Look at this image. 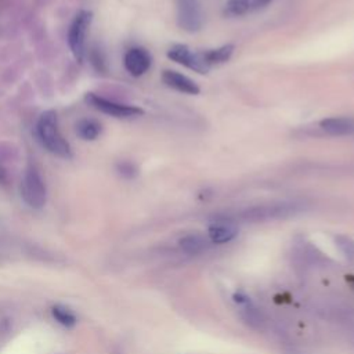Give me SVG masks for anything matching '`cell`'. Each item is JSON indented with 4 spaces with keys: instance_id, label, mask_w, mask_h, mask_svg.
<instances>
[{
    "instance_id": "6da1fadb",
    "label": "cell",
    "mask_w": 354,
    "mask_h": 354,
    "mask_svg": "<svg viewBox=\"0 0 354 354\" xmlns=\"http://www.w3.org/2000/svg\"><path fill=\"white\" fill-rule=\"evenodd\" d=\"M37 137L43 147L47 148L51 153L68 159L72 156L69 142L64 138L58 127L57 113L54 111H46L40 115L37 120Z\"/></svg>"
},
{
    "instance_id": "7a4b0ae2",
    "label": "cell",
    "mask_w": 354,
    "mask_h": 354,
    "mask_svg": "<svg viewBox=\"0 0 354 354\" xmlns=\"http://www.w3.org/2000/svg\"><path fill=\"white\" fill-rule=\"evenodd\" d=\"M304 210V205L300 202H272L257 205L245 209L239 213V218L243 221L259 223V221H270V220H281L299 214Z\"/></svg>"
},
{
    "instance_id": "3957f363",
    "label": "cell",
    "mask_w": 354,
    "mask_h": 354,
    "mask_svg": "<svg viewBox=\"0 0 354 354\" xmlns=\"http://www.w3.org/2000/svg\"><path fill=\"white\" fill-rule=\"evenodd\" d=\"M21 196L32 209H41L46 205L47 191L40 173L33 167H28L21 181Z\"/></svg>"
},
{
    "instance_id": "277c9868",
    "label": "cell",
    "mask_w": 354,
    "mask_h": 354,
    "mask_svg": "<svg viewBox=\"0 0 354 354\" xmlns=\"http://www.w3.org/2000/svg\"><path fill=\"white\" fill-rule=\"evenodd\" d=\"M91 22V12L90 11H80L73 18L69 30H68V44L73 54V57L82 62L84 57L86 48V36Z\"/></svg>"
},
{
    "instance_id": "5b68a950",
    "label": "cell",
    "mask_w": 354,
    "mask_h": 354,
    "mask_svg": "<svg viewBox=\"0 0 354 354\" xmlns=\"http://www.w3.org/2000/svg\"><path fill=\"white\" fill-rule=\"evenodd\" d=\"M86 101L95 109L115 116V118H131V116H137L142 113V109H140L138 106L134 105H127V104H120L112 100H106L104 97H100L97 94H87L86 95Z\"/></svg>"
},
{
    "instance_id": "8992f818",
    "label": "cell",
    "mask_w": 354,
    "mask_h": 354,
    "mask_svg": "<svg viewBox=\"0 0 354 354\" xmlns=\"http://www.w3.org/2000/svg\"><path fill=\"white\" fill-rule=\"evenodd\" d=\"M177 24L187 32H198L202 28V11L198 0H176Z\"/></svg>"
},
{
    "instance_id": "52a82bcc",
    "label": "cell",
    "mask_w": 354,
    "mask_h": 354,
    "mask_svg": "<svg viewBox=\"0 0 354 354\" xmlns=\"http://www.w3.org/2000/svg\"><path fill=\"white\" fill-rule=\"evenodd\" d=\"M167 57L181 64L198 73H206L209 71V65L205 62L203 55L191 51L187 46L184 44H174L173 47L169 48L167 51Z\"/></svg>"
},
{
    "instance_id": "ba28073f",
    "label": "cell",
    "mask_w": 354,
    "mask_h": 354,
    "mask_svg": "<svg viewBox=\"0 0 354 354\" xmlns=\"http://www.w3.org/2000/svg\"><path fill=\"white\" fill-rule=\"evenodd\" d=\"M238 234V227L230 217H218L210 223L207 228V238L212 243L223 245L232 241Z\"/></svg>"
},
{
    "instance_id": "9c48e42d",
    "label": "cell",
    "mask_w": 354,
    "mask_h": 354,
    "mask_svg": "<svg viewBox=\"0 0 354 354\" xmlns=\"http://www.w3.org/2000/svg\"><path fill=\"white\" fill-rule=\"evenodd\" d=\"M151 54L142 47H131L124 54V68L133 76L144 75L151 66Z\"/></svg>"
},
{
    "instance_id": "30bf717a",
    "label": "cell",
    "mask_w": 354,
    "mask_h": 354,
    "mask_svg": "<svg viewBox=\"0 0 354 354\" xmlns=\"http://www.w3.org/2000/svg\"><path fill=\"white\" fill-rule=\"evenodd\" d=\"M319 129L329 136H354V118L333 116L319 122Z\"/></svg>"
},
{
    "instance_id": "8fae6325",
    "label": "cell",
    "mask_w": 354,
    "mask_h": 354,
    "mask_svg": "<svg viewBox=\"0 0 354 354\" xmlns=\"http://www.w3.org/2000/svg\"><path fill=\"white\" fill-rule=\"evenodd\" d=\"M162 80L166 86L180 91V93H185V94H199V86L192 80L189 79L188 76L185 75H181L176 71H170V69H166L163 71L162 73Z\"/></svg>"
},
{
    "instance_id": "7c38bea8",
    "label": "cell",
    "mask_w": 354,
    "mask_h": 354,
    "mask_svg": "<svg viewBox=\"0 0 354 354\" xmlns=\"http://www.w3.org/2000/svg\"><path fill=\"white\" fill-rule=\"evenodd\" d=\"M234 300L239 306V313L242 319L252 328H260V325L263 324V317L256 308V306L249 300V297H246L245 295L236 293L234 296Z\"/></svg>"
},
{
    "instance_id": "4fadbf2b",
    "label": "cell",
    "mask_w": 354,
    "mask_h": 354,
    "mask_svg": "<svg viewBox=\"0 0 354 354\" xmlns=\"http://www.w3.org/2000/svg\"><path fill=\"white\" fill-rule=\"evenodd\" d=\"M210 245L209 238H205L203 235L198 232L185 234L178 239L180 249L187 254H199L205 252Z\"/></svg>"
},
{
    "instance_id": "5bb4252c",
    "label": "cell",
    "mask_w": 354,
    "mask_h": 354,
    "mask_svg": "<svg viewBox=\"0 0 354 354\" xmlns=\"http://www.w3.org/2000/svg\"><path fill=\"white\" fill-rule=\"evenodd\" d=\"M232 53H234V46L232 44H225L223 47L209 50V51L203 53L202 55H203L205 62L210 66V65H214V64H223V62L228 61L231 58Z\"/></svg>"
},
{
    "instance_id": "9a60e30c",
    "label": "cell",
    "mask_w": 354,
    "mask_h": 354,
    "mask_svg": "<svg viewBox=\"0 0 354 354\" xmlns=\"http://www.w3.org/2000/svg\"><path fill=\"white\" fill-rule=\"evenodd\" d=\"M76 133L83 140H95L101 133V124L94 119H82L76 124Z\"/></svg>"
},
{
    "instance_id": "2e32d148",
    "label": "cell",
    "mask_w": 354,
    "mask_h": 354,
    "mask_svg": "<svg viewBox=\"0 0 354 354\" xmlns=\"http://www.w3.org/2000/svg\"><path fill=\"white\" fill-rule=\"evenodd\" d=\"M51 314L53 317L55 318L57 322H59L61 325L66 326V328H72L75 324H76V315L65 306H61V304H57L51 308Z\"/></svg>"
},
{
    "instance_id": "e0dca14e",
    "label": "cell",
    "mask_w": 354,
    "mask_h": 354,
    "mask_svg": "<svg viewBox=\"0 0 354 354\" xmlns=\"http://www.w3.org/2000/svg\"><path fill=\"white\" fill-rule=\"evenodd\" d=\"M250 6H253V0H228L225 12L232 17L242 15L250 8Z\"/></svg>"
},
{
    "instance_id": "ac0fdd59",
    "label": "cell",
    "mask_w": 354,
    "mask_h": 354,
    "mask_svg": "<svg viewBox=\"0 0 354 354\" xmlns=\"http://www.w3.org/2000/svg\"><path fill=\"white\" fill-rule=\"evenodd\" d=\"M335 241L339 249L344 253V256H347L348 259H354V241L351 238L339 235L335 238Z\"/></svg>"
},
{
    "instance_id": "d6986e66",
    "label": "cell",
    "mask_w": 354,
    "mask_h": 354,
    "mask_svg": "<svg viewBox=\"0 0 354 354\" xmlns=\"http://www.w3.org/2000/svg\"><path fill=\"white\" fill-rule=\"evenodd\" d=\"M119 170H120L122 174H124V176H127V177H131L133 174H136V170H134V167H133L130 163H122Z\"/></svg>"
},
{
    "instance_id": "ffe728a7",
    "label": "cell",
    "mask_w": 354,
    "mask_h": 354,
    "mask_svg": "<svg viewBox=\"0 0 354 354\" xmlns=\"http://www.w3.org/2000/svg\"><path fill=\"white\" fill-rule=\"evenodd\" d=\"M271 1L272 0H253V7H264Z\"/></svg>"
},
{
    "instance_id": "44dd1931",
    "label": "cell",
    "mask_w": 354,
    "mask_h": 354,
    "mask_svg": "<svg viewBox=\"0 0 354 354\" xmlns=\"http://www.w3.org/2000/svg\"><path fill=\"white\" fill-rule=\"evenodd\" d=\"M6 180H7V174H6L4 169L0 166V183H6Z\"/></svg>"
}]
</instances>
